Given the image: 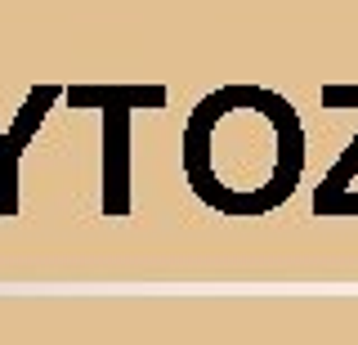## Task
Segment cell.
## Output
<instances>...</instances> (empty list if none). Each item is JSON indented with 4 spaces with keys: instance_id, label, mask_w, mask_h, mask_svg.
I'll use <instances>...</instances> for the list:
<instances>
[{
    "instance_id": "2",
    "label": "cell",
    "mask_w": 358,
    "mask_h": 345,
    "mask_svg": "<svg viewBox=\"0 0 358 345\" xmlns=\"http://www.w3.org/2000/svg\"><path fill=\"white\" fill-rule=\"evenodd\" d=\"M72 108H99L103 113V211L126 216L130 211V113L126 104L90 99L81 90H63Z\"/></svg>"
},
{
    "instance_id": "3",
    "label": "cell",
    "mask_w": 358,
    "mask_h": 345,
    "mask_svg": "<svg viewBox=\"0 0 358 345\" xmlns=\"http://www.w3.org/2000/svg\"><path fill=\"white\" fill-rule=\"evenodd\" d=\"M63 99L59 85H36V90H27L22 99L18 117L9 121V126H0V216H18V166H22V153H27V143L36 139L45 113H50L54 104Z\"/></svg>"
},
{
    "instance_id": "4",
    "label": "cell",
    "mask_w": 358,
    "mask_h": 345,
    "mask_svg": "<svg viewBox=\"0 0 358 345\" xmlns=\"http://www.w3.org/2000/svg\"><path fill=\"white\" fill-rule=\"evenodd\" d=\"M358 175V135H354V143L341 153V162L327 171V180H322L318 188H313V211L318 216H331V206L345 197V188H350V180Z\"/></svg>"
},
{
    "instance_id": "1",
    "label": "cell",
    "mask_w": 358,
    "mask_h": 345,
    "mask_svg": "<svg viewBox=\"0 0 358 345\" xmlns=\"http://www.w3.org/2000/svg\"><path fill=\"white\" fill-rule=\"evenodd\" d=\"M184 175L220 216H268L305 175L300 113L264 85H224L206 94L184 126Z\"/></svg>"
},
{
    "instance_id": "5",
    "label": "cell",
    "mask_w": 358,
    "mask_h": 345,
    "mask_svg": "<svg viewBox=\"0 0 358 345\" xmlns=\"http://www.w3.org/2000/svg\"><path fill=\"white\" fill-rule=\"evenodd\" d=\"M90 99H108V104H126V108H166V90L162 85H76Z\"/></svg>"
}]
</instances>
